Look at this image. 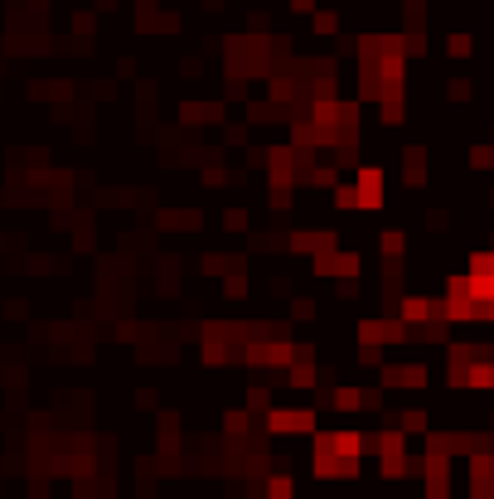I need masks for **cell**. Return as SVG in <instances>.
Returning <instances> with one entry per match:
<instances>
[{"label":"cell","instance_id":"6da1fadb","mask_svg":"<svg viewBox=\"0 0 494 499\" xmlns=\"http://www.w3.org/2000/svg\"><path fill=\"white\" fill-rule=\"evenodd\" d=\"M310 431H315L310 407H272L267 417V436H310Z\"/></svg>","mask_w":494,"mask_h":499},{"label":"cell","instance_id":"7a4b0ae2","mask_svg":"<svg viewBox=\"0 0 494 499\" xmlns=\"http://www.w3.org/2000/svg\"><path fill=\"white\" fill-rule=\"evenodd\" d=\"M354 190H359V208H383V165H359Z\"/></svg>","mask_w":494,"mask_h":499},{"label":"cell","instance_id":"3957f363","mask_svg":"<svg viewBox=\"0 0 494 499\" xmlns=\"http://www.w3.org/2000/svg\"><path fill=\"white\" fill-rule=\"evenodd\" d=\"M402 180H407V185H422V180H426V151H422V146H407V151H402Z\"/></svg>","mask_w":494,"mask_h":499},{"label":"cell","instance_id":"277c9868","mask_svg":"<svg viewBox=\"0 0 494 499\" xmlns=\"http://www.w3.org/2000/svg\"><path fill=\"white\" fill-rule=\"evenodd\" d=\"M407 252V238L397 233V228H388V233H378V257H388V262H397Z\"/></svg>","mask_w":494,"mask_h":499},{"label":"cell","instance_id":"5b68a950","mask_svg":"<svg viewBox=\"0 0 494 499\" xmlns=\"http://www.w3.org/2000/svg\"><path fill=\"white\" fill-rule=\"evenodd\" d=\"M446 54H451V59H470V54H475V39H470V34H446Z\"/></svg>","mask_w":494,"mask_h":499},{"label":"cell","instance_id":"8992f818","mask_svg":"<svg viewBox=\"0 0 494 499\" xmlns=\"http://www.w3.org/2000/svg\"><path fill=\"white\" fill-rule=\"evenodd\" d=\"M470 170L490 175V170H494V146H470Z\"/></svg>","mask_w":494,"mask_h":499},{"label":"cell","instance_id":"52a82bcc","mask_svg":"<svg viewBox=\"0 0 494 499\" xmlns=\"http://www.w3.org/2000/svg\"><path fill=\"white\" fill-rule=\"evenodd\" d=\"M267 495L272 499H291L296 495V480H291V475H272V480H267Z\"/></svg>","mask_w":494,"mask_h":499},{"label":"cell","instance_id":"ba28073f","mask_svg":"<svg viewBox=\"0 0 494 499\" xmlns=\"http://www.w3.org/2000/svg\"><path fill=\"white\" fill-rule=\"evenodd\" d=\"M339 29V15L334 10H315V34H334Z\"/></svg>","mask_w":494,"mask_h":499},{"label":"cell","instance_id":"9c48e42d","mask_svg":"<svg viewBox=\"0 0 494 499\" xmlns=\"http://www.w3.org/2000/svg\"><path fill=\"white\" fill-rule=\"evenodd\" d=\"M223 431L242 436V431H247V412H228V417H223Z\"/></svg>","mask_w":494,"mask_h":499},{"label":"cell","instance_id":"30bf717a","mask_svg":"<svg viewBox=\"0 0 494 499\" xmlns=\"http://www.w3.org/2000/svg\"><path fill=\"white\" fill-rule=\"evenodd\" d=\"M223 223H228V228H247V213H242V208H228Z\"/></svg>","mask_w":494,"mask_h":499},{"label":"cell","instance_id":"8fae6325","mask_svg":"<svg viewBox=\"0 0 494 499\" xmlns=\"http://www.w3.org/2000/svg\"><path fill=\"white\" fill-rule=\"evenodd\" d=\"M291 10H296V15H310V20H315V0H291Z\"/></svg>","mask_w":494,"mask_h":499},{"label":"cell","instance_id":"7c38bea8","mask_svg":"<svg viewBox=\"0 0 494 499\" xmlns=\"http://www.w3.org/2000/svg\"><path fill=\"white\" fill-rule=\"evenodd\" d=\"M490 146H494V136H490Z\"/></svg>","mask_w":494,"mask_h":499}]
</instances>
